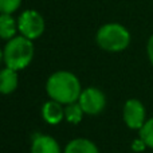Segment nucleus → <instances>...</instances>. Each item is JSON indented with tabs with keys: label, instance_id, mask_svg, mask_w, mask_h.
I'll return each instance as SVG.
<instances>
[{
	"label": "nucleus",
	"instance_id": "nucleus-1",
	"mask_svg": "<svg viewBox=\"0 0 153 153\" xmlns=\"http://www.w3.org/2000/svg\"><path fill=\"white\" fill-rule=\"evenodd\" d=\"M46 90L51 100L62 105L75 102L82 93L79 79L70 71H56L51 74L46 83Z\"/></svg>",
	"mask_w": 153,
	"mask_h": 153
},
{
	"label": "nucleus",
	"instance_id": "nucleus-2",
	"mask_svg": "<svg viewBox=\"0 0 153 153\" xmlns=\"http://www.w3.org/2000/svg\"><path fill=\"white\" fill-rule=\"evenodd\" d=\"M32 58H34L32 40L23 35L10 39L3 51V59H4L5 67H10L16 71L26 69L31 63Z\"/></svg>",
	"mask_w": 153,
	"mask_h": 153
},
{
	"label": "nucleus",
	"instance_id": "nucleus-3",
	"mask_svg": "<svg viewBox=\"0 0 153 153\" xmlns=\"http://www.w3.org/2000/svg\"><path fill=\"white\" fill-rule=\"evenodd\" d=\"M95 42L102 50L109 53L124 51L130 43V34L122 24H103L95 35Z\"/></svg>",
	"mask_w": 153,
	"mask_h": 153
},
{
	"label": "nucleus",
	"instance_id": "nucleus-4",
	"mask_svg": "<svg viewBox=\"0 0 153 153\" xmlns=\"http://www.w3.org/2000/svg\"><path fill=\"white\" fill-rule=\"evenodd\" d=\"M18 30L28 39H38L45 31V19L38 11L26 10L18 19Z\"/></svg>",
	"mask_w": 153,
	"mask_h": 153
},
{
	"label": "nucleus",
	"instance_id": "nucleus-5",
	"mask_svg": "<svg viewBox=\"0 0 153 153\" xmlns=\"http://www.w3.org/2000/svg\"><path fill=\"white\" fill-rule=\"evenodd\" d=\"M78 103L81 105L82 110L86 114L95 116V114H100L105 109L106 97L97 87H87L81 93Z\"/></svg>",
	"mask_w": 153,
	"mask_h": 153
},
{
	"label": "nucleus",
	"instance_id": "nucleus-6",
	"mask_svg": "<svg viewBox=\"0 0 153 153\" xmlns=\"http://www.w3.org/2000/svg\"><path fill=\"white\" fill-rule=\"evenodd\" d=\"M124 121L130 129H141L145 124V108L138 100H128L124 105Z\"/></svg>",
	"mask_w": 153,
	"mask_h": 153
},
{
	"label": "nucleus",
	"instance_id": "nucleus-7",
	"mask_svg": "<svg viewBox=\"0 0 153 153\" xmlns=\"http://www.w3.org/2000/svg\"><path fill=\"white\" fill-rule=\"evenodd\" d=\"M42 116L47 124L58 125L65 117V110L62 108V103L56 102L54 100L46 102L42 109Z\"/></svg>",
	"mask_w": 153,
	"mask_h": 153
},
{
	"label": "nucleus",
	"instance_id": "nucleus-8",
	"mask_svg": "<svg viewBox=\"0 0 153 153\" xmlns=\"http://www.w3.org/2000/svg\"><path fill=\"white\" fill-rule=\"evenodd\" d=\"M31 153H61V148L50 136H36L32 141Z\"/></svg>",
	"mask_w": 153,
	"mask_h": 153
},
{
	"label": "nucleus",
	"instance_id": "nucleus-9",
	"mask_svg": "<svg viewBox=\"0 0 153 153\" xmlns=\"http://www.w3.org/2000/svg\"><path fill=\"white\" fill-rule=\"evenodd\" d=\"M18 87V73L10 67H5L0 73V90L3 94H11Z\"/></svg>",
	"mask_w": 153,
	"mask_h": 153
},
{
	"label": "nucleus",
	"instance_id": "nucleus-10",
	"mask_svg": "<svg viewBox=\"0 0 153 153\" xmlns=\"http://www.w3.org/2000/svg\"><path fill=\"white\" fill-rule=\"evenodd\" d=\"M65 153H100L94 143L86 138L71 140L65 148Z\"/></svg>",
	"mask_w": 153,
	"mask_h": 153
},
{
	"label": "nucleus",
	"instance_id": "nucleus-11",
	"mask_svg": "<svg viewBox=\"0 0 153 153\" xmlns=\"http://www.w3.org/2000/svg\"><path fill=\"white\" fill-rule=\"evenodd\" d=\"M16 28H18V23L12 18V15H8V13L0 15V36L1 39L10 40L15 38Z\"/></svg>",
	"mask_w": 153,
	"mask_h": 153
},
{
	"label": "nucleus",
	"instance_id": "nucleus-12",
	"mask_svg": "<svg viewBox=\"0 0 153 153\" xmlns=\"http://www.w3.org/2000/svg\"><path fill=\"white\" fill-rule=\"evenodd\" d=\"M83 113L85 111L82 110L81 105L79 103H69V105L66 106V109H65V117H66V120L70 122V124H78V122H81L82 117H83Z\"/></svg>",
	"mask_w": 153,
	"mask_h": 153
},
{
	"label": "nucleus",
	"instance_id": "nucleus-13",
	"mask_svg": "<svg viewBox=\"0 0 153 153\" xmlns=\"http://www.w3.org/2000/svg\"><path fill=\"white\" fill-rule=\"evenodd\" d=\"M140 138L145 143L146 146L153 149V118L148 120L140 129Z\"/></svg>",
	"mask_w": 153,
	"mask_h": 153
},
{
	"label": "nucleus",
	"instance_id": "nucleus-14",
	"mask_svg": "<svg viewBox=\"0 0 153 153\" xmlns=\"http://www.w3.org/2000/svg\"><path fill=\"white\" fill-rule=\"evenodd\" d=\"M22 0H0V12L12 15L15 11L19 10Z\"/></svg>",
	"mask_w": 153,
	"mask_h": 153
},
{
	"label": "nucleus",
	"instance_id": "nucleus-15",
	"mask_svg": "<svg viewBox=\"0 0 153 153\" xmlns=\"http://www.w3.org/2000/svg\"><path fill=\"white\" fill-rule=\"evenodd\" d=\"M146 53H148V58L151 61V63L153 65V35L149 38L148 45H146Z\"/></svg>",
	"mask_w": 153,
	"mask_h": 153
},
{
	"label": "nucleus",
	"instance_id": "nucleus-16",
	"mask_svg": "<svg viewBox=\"0 0 153 153\" xmlns=\"http://www.w3.org/2000/svg\"><path fill=\"white\" fill-rule=\"evenodd\" d=\"M145 143H144L143 140H134L133 141V145H132V148H133V151H136V152H140V151H143L144 148H145Z\"/></svg>",
	"mask_w": 153,
	"mask_h": 153
}]
</instances>
